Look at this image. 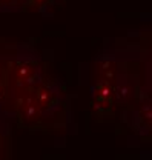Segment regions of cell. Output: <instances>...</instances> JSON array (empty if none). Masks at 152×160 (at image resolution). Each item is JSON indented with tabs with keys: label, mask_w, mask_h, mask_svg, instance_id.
Wrapping results in <instances>:
<instances>
[{
	"label": "cell",
	"mask_w": 152,
	"mask_h": 160,
	"mask_svg": "<svg viewBox=\"0 0 152 160\" xmlns=\"http://www.w3.org/2000/svg\"><path fill=\"white\" fill-rule=\"evenodd\" d=\"M92 103L98 112H106L112 105V88L106 83H98L92 89Z\"/></svg>",
	"instance_id": "1"
}]
</instances>
